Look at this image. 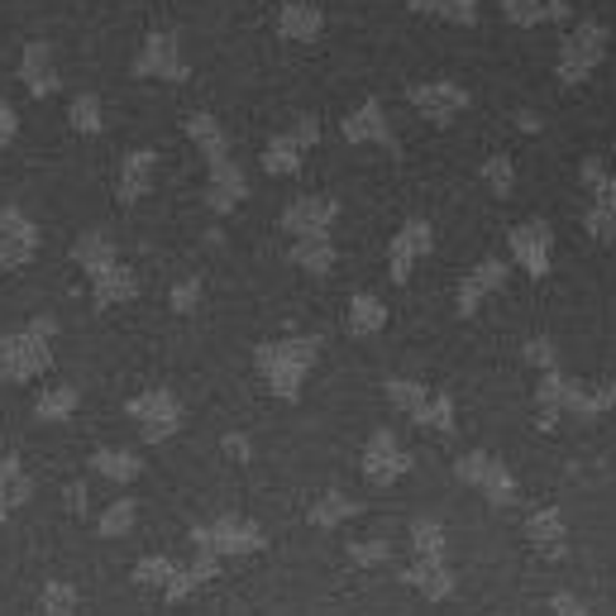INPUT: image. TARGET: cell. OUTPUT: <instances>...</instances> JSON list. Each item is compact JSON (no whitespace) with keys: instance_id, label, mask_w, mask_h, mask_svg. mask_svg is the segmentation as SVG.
Returning a JSON list of instances; mask_svg holds the SVG:
<instances>
[{"instance_id":"34","label":"cell","mask_w":616,"mask_h":616,"mask_svg":"<svg viewBox=\"0 0 616 616\" xmlns=\"http://www.w3.org/2000/svg\"><path fill=\"white\" fill-rule=\"evenodd\" d=\"M387 397H392V407L397 411H407L411 415V421H415V415H421V407H425V387L421 382H407V378H392V382H387Z\"/></svg>"},{"instance_id":"44","label":"cell","mask_w":616,"mask_h":616,"mask_svg":"<svg viewBox=\"0 0 616 616\" xmlns=\"http://www.w3.org/2000/svg\"><path fill=\"white\" fill-rule=\"evenodd\" d=\"M192 593H196V583H192V573H186V569L172 573V583L163 587V597H167V602H186Z\"/></svg>"},{"instance_id":"41","label":"cell","mask_w":616,"mask_h":616,"mask_svg":"<svg viewBox=\"0 0 616 616\" xmlns=\"http://www.w3.org/2000/svg\"><path fill=\"white\" fill-rule=\"evenodd\" d=\"M196 301H201V278H186L172 287V311L186 315V311H196Z\"/></svg>"},{"instance_id":"38","label":"cell","mask_w":616,"mask_h":616,"mask_svg":"<svg viewBox=\"0 0 616 616\" xmlns=\"http://www.w3.org/2000/svg\"><path fill=\"white\" fill-rule=\"evenodd\" d=\"M344 134H349V139H387V134H382V120H378V106H364V110H358L354 120L344 125Z\"/></svg>"},{"instance_id":"13","label":"cell","mask_w":616,"mask_h":616,"mask_svg":"<svg viewBox=\"0 0 616 616\" xmlns=\"http://www.w3.org/2000/svg\"><path fill=\"white\" fill-rule=\"evenodd\" d=\"M149 186H153V153L139 149V153H129L120 163V177H115V201H120V206H134L139 196H149Z\"/></svg>"},{"instance_id":"10","label":"cell","mask_w":616,"mask_h":616,"mask_svg":"<svg viewBox=\"0 0 616 616\" xmlns=\"http://www.w3.org/2000/svg\"><path fill=\"white\" fill-rule=\"evenodd\" d=\"M511 253L521 258V268L530 278H544L550 272V229L544 225H516L511 229Z\"/></svg>"},{"instance_id":"21","label":"cell","mask_w":616,"mask_h":616,"mask_svg":"<svg viewBox=\"0 0 616 616\" xmlns=\"http://www.w3.org/2000/svg\"><path fill=\"white\" fill-rule=\"evenodd\" d=\"M91 473H100V478H110V483H134L143 473V458H134L129 450H96Z\"/></svg>"},{"instance_id":"23","label":"cell","mask_w":616,"mask_h":616,"mask_svg":"<svg viewBox=\"0 0 616 616\" xmlns=\"http://www.w3.org/2000/svg\"><path fill=\"white\" fill-rule=\"evenodd\" d=\"M134 521H139V507L129 497H115L106 511L96 516V530H100V540H120V536H129L134 530Z\"/></svg>"},{"instance_id":"42","label":"cell","mask_w":616,"mask_h":616,"mask_svg":"<svg viewBox=\"0 0 616 616\" xmlns=\"http://www.w3.org/2000/svg\"><path fill=\"white\" fill-rule=\"evenodd\" d=\"M483 177H487V186H493L497 196L511 192V163H507V158H493V163L483 167Z\"/></svg>"},{"instance_id":"18","label":"cell","mask_w":616,"mask_h":616,"mask_svg":"<svg viewBox=\"0 0 616 616\" xmlns=\"http://www.w3.org/2000/svg\"><path fill=\"white\" fill-rule=\"evenodd\" d=\"M526 536H530V544H536L540 554L559 559V554H564V516H559L554 507H544V511H530V521H526Z\"/></svg>"},{"instance_id":"29","label":"cell","mask_w":616,"mask_h":616,"mask_svg":"<svg viewBox=\"0 0 616 616\" xmlns=\"http://www.w3.org/2000/svg\"><path fill=\"white\" fill-rule=\"evenodd\" d=\"M0 487H6V497L14 501V511H20L24 501L34 497V478H29V473H24L20 454H6V458H0Z\"/></svg>"},{"instance_id":"35","label":"cell","mask_w":616,"mask_h":616,"mask_svg":"<svg viewBox=\"0 0 616 616\" xmlns=\"http://www.w3.org/2000/svg\"><path fill=\"white\" fill-rule=\"evenodd\" d=\"M415 421L430 425V430H440V435H450V430H454V401L450 397H425V407H421Z\"/></svg>"},{"instance_id":"14","label":"cell","mask_w":616,"mask_h":616,"mask_svg":"<svg viewBox=\"0 0 616 616\" xmlns=\"http://www.w3.org/2000/svg\"><path fill=\"white\" fill-rule=\"evenodd\" d=\"M401 583L415 587V593L430 597V602H444L454 593V573L444 569V559H415V564L401 573Z\"/></svg>"},{"instance_id":"30","label":"cell","mask_w":616,"mask_h":616,"mask_svg":"<svg viewBox=\"0 0 616 616\" xmlns=\"http://www.w3.org/2000/svg\"><path fill=\"white\" fill-rule=\"evenodd\" d=\"M39 244L43 239H24V235H0V278L6 272H20L39 258Z\"/></svg>"},{"instance_id":"17","label":"cell","mask_w":616,"mask_h":616,"mask_svg":"<svg viewBox=\"0 0 616 616\" xmlns=\"http://www.w3.org/2000/svg\"><path fill=\"white\" fill-rule=\"evenodd\" d=\"M77 387L72 382H48L43 392L34 397V421L43 425H57V421H72V411H77Z\"/></svg>"},{"instance_id":"15","label":"cell","mask_w":616,"mask_h":616,"mask_svg":"<svg viewBox=\"0 0 616 616\" xmlns=\"http://www.w3.org/2000/svg\"><path fill=\"white\" fill-rule=\"evenodd\" d=\"M134 72H139V77H158V82H177L182 77V57H177V48H172V39L167 34H153L149 48L139 53Z\"/></svg>"},{"instance_id":"9","label":"cell","mask_w":616,"mask_h":616,"mask_svg":"<svg viewBox=\"0 0 616 616\" xmlns=\"http://www.w3.org/2000/svg\"><path fill=\"white\" fill-rule=\"evenodd\" d=\"M139 296V278L129 272L120 258H115L110 268H100L96 278H91V301L100 311H110V306H125V301H134Z\"/></svg>"},{"instance_id":"31","label":"cell","mask_w":616,"mask_h":616,"mask_svg":"<svg viewBox=\"0 0 616 616\" xmlns=\"http://www.w3.org/2000/svg\"><path fill=\"white\" fill-rule=\"evenodd\" d=\"M186 134L201 143V153H206L210 163H225V134H220V125H215L210 115H192V120H186Z\"/></svg>"},{"instance_id":"3","label":"cell","mask_w":616,"mask_h":616,"mask_svg":"<svg viewBox=\"0 0 616 616\" xmlns=\"http://www.w3.org/2000/svg\"><path fill=\"white\" fill-rule=\"evenodd\" d=\"M129 415H134L139 435L149 444H163V440H172L182 430V407H177V397H172L167 387H149V392L129 397Z\"/></svg>"},{"instance_id":"12","label":"cell","mask_w":616,"mask_h":616,"mask_svg":"<svg viewBox=\"0 0 616 616\" xmlns=\"http://www.w3.org/2000/svg\"><path fill=\"white\" fill-rule=\"evenodd\" d=\"M501 282H507V263H501V258H487V263H478L464 278V287H458V315H473L483 306V296H493Z\"/></svg>"},{"instance_id":"7","label":"cell","mask_w":616,"mask_h":616,"mask_svg":"<svg viewBox=\"0 0 616 616\" xmlns=\"http://www.w3.org/2000/svg\"><path fill=\"white\" fill-rule=\"evenodd\" d=\"M411 468V454H401V444L392 430H378V435L368 440V450H364V473H368V483H397L401 473Z\"/></svg>"},{"instance_id":"4","label":"cell","mask_w":616,"mask_h":616,"mask_svg":"<svg viewBox=\"0 0 616 616\" xmlns=\"http://www.w3.org/2000/svg\"><path fill=\"white\" fill-rule=\"evenodd\" d=\"M192 544L196 550H210V554H258L268 544V536L258 530L253 521H239V516H220L215 526H196L192 530Z\"/></svg>"},{"instance_id":"48","label":"cell","mask_w":616,"mask_h":616,"mask_svg":"<svg viewBox=\"0 0 616 616\" xmlns=\"http://www.w3.org/2000/svg\"><path fill=\"white\" fill-rule=\"evenodd\" d=\"M526 358H530V364H550V344H544V339H530Z\"/></svg>"},{"instance_id":"2","label":"cell","mask_w":616,"mask_h":616,"mask_svg":"<svg viewBox=\"0 0 616 616\" xmlns=\"http://www.w3.org/2000/svg\"><path fill=\"white\" fill-rule=\"evenodd\" d=\"M315 354H321V339H272V344H258L253 364L268 378L272 397H296L315 364Z\"/></svg>"},{"instance_id":"28","label":"cell","mask_w":616,"mask_h":616,"mask_svg":"<svg viewBox=\"0 0 616 616\" xmlns=\"http://www.w3.org/2000/svg\"><path fill=\"white\" fill-rule=\"evenodd\" d=\"M387 325V306L378 296H354L349 301V335H378Z\"/></svg>"},{"instance_id":"19","label":"cell","mask_w":616,"mask_h":616,"mask_svg":"<svg viewBox=\"0 0 616 616\" xmlns=\"http://www.w3.org/2000/svg\"><path fill=\"white\" fill-rule=\"evenodd\" d=\"M39 612L43 616H77L82 612V593H77V583H67V579H48L39 587Z\"/></svg>"},{"instance_id":"16","label":"cell","mask_w":616,"mask_h":616,"mask_svg":"<svg viewBox=\"0 0 616 616\" xmlns=\"http://www.w3.org/2000/svg\"><path fill=\"white\" fill-rule=\"evenodd\" d=\"M115 244H110V235H100V229H86V235H77L72 239V263H77L86 278H96L100 268H110L115 263Z\"/></svg>"},{"instance_id":"43","label":"cell","mask_w":616,"mask_h":616,"mask_svg":"<svg viewBox=\"0 0 616 616\" xmlns=\"http://www.w3.org/2000/svg\"><path fill=\"white\" fill-rule=\"evenodd\" d=\"M14 139H20V115H14V106L0 96V149H10Z\"/></svg>"},{"instance_id":"20","label":"cell","mask_w":616,"mask_h":616,"mask_svg":"<svg viewBox=\"0 0 616 616\" xmlns=\"http://www.w3.org/2000/svg\"><path fill=\"white\" fill-rule=\"evenodd\" d=\"M311 139H315V125H301L296 134L278 139V143H272V149L263 153V167H268V172H292V167L301 163V149H306Z\"/></svg>"},{"instance_id":"32","label":"cell","mask_w":616,"mask_h":616,"mask_svg":"<svg viewBox=\"0 0 616 616\" xmlns=\"http://www.w3.org/2000/svg\"><path fill=\"white\" fill-rule=\"evenodd\" d=\"M172 573H177V564H172L167 554H149V559H139V564H134V583L163 593V587L172 583Z\"/></svg>"},{"instance_id":"49","label":"cell","mask_w":616,"mask_h":616,"mask_svg":"<svg viewBox=\"0 0 616 616\" xmlns=\"http://www.w3.org/2000/svg\"><path fill=\"white\" fill-rule=\"evenodd\" d=\"M10 516H14V501L6 497V487H0V521H10Z\"/></svg>"},{"instance_id":"11","label":"cell","mask_w":616,"mask_h":616,"mask_svg":"<svg viewBox=\"0 0 616 616\" xmlns=\"http://www.w3.org/2000/svg\"><path fill=\"white\" fill-rule=\"evenodd\" d=\"M329 220H335V201H325V196H306V201H296V206L282 210V229H292L296 239L325 235Z\"/></svg>"},{"instance_id":"45","label":"cell","mask_w":616,"mask_h":616,"mask_svg":"<svg viewBox=\"0 0 616 616\" xmlns=\"http://www.w3.org/2000/svg\"><path fill=\"white\" fill-rule=\"evenodd\" d=\"M550 616H593V612H587L573 593H554V597H550Z\"/></svg>"},{"instance_id":"24","label":"cell","mask_w":616,"mask_h":616,"mask_svg":"<svg viewBox=\"0 0 616 616\" xmlns=\"http://www.w3.org/2000/svg\"><path fill=\"white\" fill-rule=\"evenodd\" d=\"M67 125L77 129V134H100V129H106V106H100V96H91V91L72 96V106H67Z\"/></svg>"},{"instance_id":"37","label":"cell","mask_w":616,"mask_h":616,"mask_svg":"<svg viewBox=\"0 0 616 616\" xmlns=\"http://www.w3.org/2000/svg\"><path fill=\"white\" fill-rule=\"evenodd\" d=\"M387 554H392V544H387V540H358V544H349V559L358 569H378V564H387Z\"/></svg>"},{"instance_id":"39","label":"cell","mask_w":616,"mask_h":616,"mask_svg":"<svg viewBox=\"0 0 616 616\" xmlns=\"http://www.w3.org/2000/svg\"><path fill=\"white\" fill-rule=\"evenodd\" d=\"M186 573H192V583L196 587H206V583H215L220 579V554H210V550H196V559L192 564H182Z\"/></svg>"},{"instance_id":"6","label":"cell","mask_w":616,"mask_h":616,"mask_svg":"<svg viewBox=\"0 0 616 616\" xmlns=\"http://www.w3.org/2000/svg\"><path fill=\"white\" fill-rule=\"evenodd\" d=\"M454 473H458L464 483L478 487V493H483L487 501H497V507H511V501H516V483H511V473L501 468L493 454H464V458L454 464Z\"/></svg>"},{"instance_id":"8","label":"cell","mask_w":616,"mask_h":616,"mask_svg":"<svg viewBox=\"0 0 616 616\" xmlns=\"http://www.w3.org/2000/svg\"><path fill=\"white\" fill-rule=\"evenodd\" d=\"M430 244H435V235H430L425 220H411L407 229H401V235L392 239V253H387V263H392V282H407L411 278L415 258L430 253Z\"/></svg>"},{"instance_id":"5","label":"cell","mask_w":616,"mask_h":616,"mask_svg":"<svg viewBox=\"0 0 616 616\" xmlns=\"http://www.w3.org/2000/svg\"><path fill=\"white\" fill-rule=\"evenodd\" d=\"M20 82H24V91L34 96V100H48V96L63 91V72H57V53H53L48 39L24 43V53H20Z\"/></svg>"},{"instance_id":"47","label":"cell","mask_w":616,"mask_h":616,"mask_svg":"<svg viewBox=\"0 0 616 616\" xmlns=\"http://www.w3.org/2000/svg\"><path fill=\"white\" fill-rule=\"evenodd\" d=\"M67 511L86 516V483H67Z\"/></svg>"},{"instance_id":"36","label":"cell","mask_w":616,"mask_h":616,"mask_svg":"<svg viewBox=\"0 0 616 616\" xmlns=\"http://www.w3.org/2000/svg\"><path fill=\"white\" fill-rule=\"evenodd\" d=\"M0 235H24V239H43V229L29 220L20 206H0Z\"/></svg>"},{"instance_id":"27","label":"cell","mask_w":616,"mask_h":616,"mask_svg":"<svg viewBox=\"0 0 616 616\" xmlns=\"http://www.w3.org/2000/svg\"><path fill=\"white\" fill-rule=\"evenodd\" d=\"M349 516H358V501H354V497H344V493H325V497L311 507V526L335 530V526L349 521Z\"/></svg>"},{"instance_id":"25","label":"cell","mask_w":616,"mask_h":616,"mask_svg":"<svg viewBox=\"0 0 616 616\" xmlns=\"http://www.w3.org/2000/svg\"><path fill=\"white\" fill-rule=\"evenodd\" d=\"M292 263H296V268H306V272H329V268H335V244H329L325 235H306V239H296Z\"/></svg>"},{"instance_id":"22","label":"cell","mask_w":616,"mask_h":616,"mask_svg":"<svg viewBox=\"0 0 616 616\" xmlns=\"http://www.w3.org/2000/svg\"><path fill=\"white\" fill-rule=\"evenodd\" d=\"M411 100L421 106V115H430V120H450V115L464 110V91H454V86H421Z\"/></svg>"},{"instance_id":"33","label":"cell","mask_w":616,"mask_h":616,"mask_svg":"<svg viewBox=\"0 0 616 616\" xmlns=\"http://www.w3.org/2000/svg\"><path fill=\"white\" fill-rule=\"evenodd\" d=\"M415 559H444V526L440 521H411Z\"/></svg>"},{"instance_id":"26","label":"cell","mask_w":616,"mask_h":616,"mask_svg":"<svg viewBox=\"0 0 616 616\" xmlns=\"http://www.w3.org/2000/svg\"><path fill=\"white\" fill-rule=\"evenodd\" d=\"M244 201V177L229 163H215V172H210V206L215 210H235Z\"/></svg>"},{"instance_id":"46","label":"cell","mask_w":616,"mask_h":616,"mask_svg":"<svg viewBox=\"0 0 616 616\" xmlns=\"http://www.w3.org/2000/svg\"><path fill=\"white\" fill-rule=\"evenodd\" d=\"M225 454L235 458V464H249L253 450H249V440H244V435H225Z\"/></svg>"},{"instance_id":"40","label":"cell","mask_w":616,"mask_h":616,"mask_svg":"<svg viewBox=\"0 0 616 616\" xmlns=\"http://www.w3.org/2000/svg\"><path fill=\"white\" fill-rule=\"evenodd\" d=\"M315 24H321V14H311V10H287V14H282V29H287L292 39H311Z\"/></svg>"},{"instance_id":"1","label":"cell","mask_w":616,"mask_h":616,"mask_svg":"<svg viewBox=\"0 0 616 616\" xmlns=\"http://www.w3.org/2000/svg\"><path fill=\"white\" fill-rule=\"evenodd\" d=\"M53 339L57 321L53 315H34L24 329L0 335V382H34L53 368Z\"/></svg>"}]
</instances>
